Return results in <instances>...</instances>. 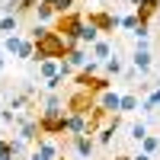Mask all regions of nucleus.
<instances>
[{
  "instance_id": "17",
  "label": "nucleus",
  "mask_w": 160,
  "mask_h": 160,
  "mask_svg": "<svg viewBox=\"0 0 160 160\" xmlns=\"http://www.w3.org/2000/svg\"><path fill=\"white\" fill-rule=\"evenodd\" d=\"M61 74V61H38V77L42 80H51Z\"/></svg>"
},
{
  "instance_id": "7",
  "label": "nucleus",
  "mask_w": 160,
  "mask_h": 160,
  "mask_svg": "<svg viewBox=\"0 0 160 160\" xmlns=\"http://www.w3.org/2000/svg\"><path fill=\"white\" fill-rule=\"evenodd\" d=\"M32 157H35V160H58V157H64V154H61V144H58L55 138H45V135H42V138L35 141Z\"/></svg>"
},
{
  "instance_id": "22",
  "label": "nucleus",
  "mask_w": 160,
  "mask_h": 160,
  "mask_svg": "<svg viewBox=\"0 0 160 160\" xmlns=\"http://www.w3.org/2000/svg\"><path fill=\"white\" fill-rule=\"evenodd\" d=\"M68 102L61 96V93H48V96H42V109H61V106Z\"/></svg>"
},
{
  "instance_id": "33",
  "label": "nucleus",
  "mask_w": 160,
  "mask_h": 160,
  "mask_svg": "<svg viewBox=\"0 0 160 160\" xmlns=\"http://www.w3.org/2000/svg\"><path fill=\"white\" fill-rule=\"evenodd\" d=\"M128 3H131V7H138V3H141V0H128Z\"/></svg>"
},
{
  "instance_id": "2",
  "label": "nucleus",
  "mask_w": 160,
  "mask_h": 160,
  "mask_svg": "<svg viewBox=\"0 0 160 160\" xmlns=\"http://www.w3.org/2000/svg\"><path fill=\"white\" fill-rule=\"evenodd\" d=\"M83 26H87V16L80 10H71V13H64V16H58L55 22V32L68 38V45H80V32H83Z\"/></svg>"
},
{
  "instance_id": "13",
  "label": "nucleus",
  "mask_w": 160,
  "mask_h": 160,
  "mask_svg": "<svg viewBox=\"0 0 160 160\" xmlns=\"http://www.w3.org/2000/svg\"><path fill=\"white\" fill-rule=\"evenodd\" d=\"M90 58H93V61H99V64H106V61L112 58V42L102 35L96 45H90Z\"/></svg>"
},
{
  "instance_id": "23",
  "label": "nucleus",
  "mask_w": 160,
  "mask_h": 160,
  "mask_svg": "<svg viewBox=\"0 0 160 160\" xmlns=\"http://www.w3.org/2000/svg\"><path fill=\"white\" fill-rule=\"evenodd\" d=\"M141 151H144V154H151V157L160 154V138H157V135H148V138L141 141Z\"/></svg>"
},
{
  "instance_id": "3",
  "label": "nucleus",
  "mask_w": 160,
  "mask_h": 160,
  "mask_svg": "<svg viewBox=\"0 0 160 160\" xmlns=\"http://www.w3.org/2000/svg\"><path fill=\"white\" fill-rule=\"evenodd\" d=\"M68 106L61 109H42L38 112V128H42L45 138H55V135H68Z\"/></svg>"
},
{
  "instance_id": "34",
  "label": "nucleus",
  "mask_w": 160,
  "mask_h": 160,
  "mask_svg": "<svg viewBox=\"0 0 160 160\" xmlns=\"http://www.w3.org/2000/svg\"><path fill=\"white\" fill-rule=\"evenodd\" d=\"M157 26H160V13H157Z\"/></svg>"
},
{
  "instance_id": "36",
  "label": "nucleus",
  "mask_w": 160,
  "mask_h": 160,
  "mask_svg": "<svg viewBox=\"0 0 160 160\" xmlns=\"http://www.w3.org/2000/svg\"><path fill=\"white\" fill-rule=\"evenodd\" d=\"M0 109H3V102H0Z\"/></svg>"
},
{
  "instance_id": "28",
  "label": "nucleus",
  "mask_w": 160,
  "mask_h": 160,
  "mask_svg": "<svg viewBox=\"0 0 160 160\" xmlns=\"http://www.w3.org/2000/svg\"><path fill=\"white\" fill-rule=\"evenodd\" d=\"M151 35V26L148 22H138V29H135V38H148Z\"/></svg>"
},
{
  "instance_id": "20",
  "label": "nucleus",
  "mask_w": 160,
  "mask_h": 160,
  "mask_svg": "<svg viewBox=\"0 0 160 160\" xmlns=\"http://www.w3.org/2000/svg\"><path fill=\"white\" fill-rule=\"evenodd\" d=\"M138 109H141L138 93H122V112H138Z\"/></svg>"
},
{
  "instance_id": "32",
  "label": "nucleus",
  "mask_w": 160,
  "mask_h": 160,
  "mask_svg": "<svg viewBox=\"0 0 160 160\" xmlns=\"http://www.w3.org/2000/svg\"><path fill=\"white\" fill-rule=\"evenodd\" d=\"M112 160H131V157H128V154H115Z\"/></svg>"
},
{
  "instance_id": "16",
  "label": "nucleus",
  "mask_w": 160,
  "mask_h": 160,
  "mask_svg": "<svg viewBox=\"0 0 160 160\" xmlns=\"http://www.w3.org/2000/svg\"><path fill=\"white\" fill-rule=\"evenodd\" d=\"M0 45H3L7 55L16 58V55H19V45H22V35H19V32H10V35H3V42H0Z\"/></svg>"
},
{
  "instance_id": "38",
  "label": "nucleus",
  "mask_w": 160,
  "mask_h": 160,
  "mask_svg": "<svg viewBox=\"0 0 160 160\" xmlns=\"http://www.w3.org/2000/svg\"><path fill=\"white\" fill-rule=\"evenodd\" d=\"M0 125H3V122H0Z\"/></svg>"
},
{
  "instance_id": "25",
  "label": "nucleus",
  "mask_w": 160,
  "mask_h": 160,
  "mask_svg": "<svg viewBox=\"0 0 160 160\" xmlns=\"http://www.w3.org/2000/svg\"><path fill=\"white\" fill-rule=\"evenodd\" d=\"M151 135V131H148V125H144V122H135V125H131V141H144V138H148Z\"/></svg>"
},
{
  "instance_id": "6",
  "label": "nucleus",
  "mask_w": 160,
  "mask_h": 160,
  "mask_svg": "<svg viewBox=\"0 0 160 160\" xmlns=\"http://www.w3.org/2000/svg\"><path fill=\"white\" fill-rule=\"evenodd\" d=\"M87 22L96 26V29L106 35V32H112V29L122 26V16H115V13H109V10H90L87 13Z\"/></svg>"
},
{
  "instance_id": "12",
  "label": "nucleus",
  "mask_w": 160,
  "mask_h": 160,
  "mask_svg": "<svg viewBox=\"0 0 160 160\" xmlns=\"http://www.w3.org/2000/svg\"><path fill=\"white\" fill-rule=\"evenodd\" d=\"M64 64H71L74 71H83L87 64H90V48H80V45H74V48L68 51V58H64Z\"/></svg>"
},
{
  "instance_id": "30",
  "label": "nucleus",
  "mask_w": 160,
  "mask_h": 160,
  "mask_svg": "<svg viewBox=\"0 0 160 160\" xmlns=\"http://www.w3.org/2000/svg\"><path fill=\"white\" fill-rule=\"evenodd\" d=\"M3 64H7V51H3V45H0V71H3Z\"/></svg>"
},
{
  "instance_id": "8",
  "label": "nucleus",
  "mask_w": 160,
  "mask_h": 160,
  "mask_svg": "<svg viewBox=\"0 0 160 160\" xmlns=\"http://www.w3.org/2000/svg\"><path fill=\"white\" fill-rule=\"evenodd\" d=\"M16 138H19V141H26V144L38 141V138H42V128H38V118H22V122H19V128H16Z\"/></svg>"
},
{
  "instance_id": "10",
  "label": "nucleus",
  "mask_w": 160,
  "mask_h": 160,
  "mask_svg": "<svg viewBox=\"0 0 160 160\" xmlns=\"http://www.w3.org/2000/svg\"><path fill=\"white\" fill-rule=\"evenodd\" d=\"M131 68H135L138 74H151V68H154L151 48H135V55H131Z\"/></svg>"
},
{
  "instance_id": "15",
  "label": "nucleus",
  "mask_w": 160,
  "mask_h": 160,
  "mask_svg": "<svg viewBox=\"0 0 160 160\" xmlns=\"http://www.w3.org/2000/svg\"><path fill=\"white\" fill-rule=\"evenodd\" d=\"M154 109H160V80L154 83V90H151L148 96H144V102H141V112H144V115H151Z\"/></svg>"
},
{
  "instance_id": "5",
  "label": "nucleus",
  "mask_w": 160,
  "mask_h": 160,
  "mask_svg": "<svg viewBox=\"0 0 160 160\" xmlns=\"http://www.w3.org/2000/svg\"><path fill=\"white\" fill-rule=\"evenodd\" d=\"M64 106H68V112L71 115H90L93 109H96V93H90V90H74L71 93V96H68V102H64Z\"/></svg>"
},
{
  "instance_id": "18",
  "label": "nucleus",
  "mask_w": 160,
  "mask_h": 160,
  "mask_svg": "<svg viewBox=\"0 0 160 160\" xmlns=\"http://www.w3.org/2000/svg\"><path fill=\"white\" fill-rule=\"evenodd\" d=\"M102 68H106V77H118V74H125V61L118 58V55H112Z\"/></svg>"
},
{
  "instance_id": "27",
  "label": "nucleus",
  "mask_w": 160,
  "mask_h": 160,
  "mask_svg": "<svg viewBox=\"0 0 160 160\" xmlns=\"http://www.w3.org/2000/svg\"><path fill=\"white\" fill-rule=\"evenodd\" d=\"M138 22H141V19L135 16V13H128V16H122V29H128V32H135V29H138Z\"/></svg>"
},
{
  "instance_id": "31",
  "label": "nucleus",
  "mask_w": 160,
  "mask_h": 160,
  "mask_svg": "<svg viewBox=\"0 0 160 160\" xmlns=\"http://www.w3.org/2000/svg\"><path fill=\"white\" fill-rule=\"evenodd\" d=\"M3 151H10V141H7V138H0V154H3Z\"/></svg>"
},
{
  "instance_id": "1",
  "label": "nucleus",
  "mask_w": 160,
  "mask_h": 160,
  "mask_svg": "<svg viewBox=\"0 0 160 160\" xmlns=\"http://www.w3.org/2000/svg\"><path fill=\"white\" fill-rule=\"evenodd\" d=\"M32 42H35V58L38 61H64L68 51H71L68 38L58 35L55 29H45L42 22L32 26Z\"/></svg>"
},
{
  "instance_id": "14",
  "label": "nucleus",
  "mask_w": 160,
  "mask_h": 160,
  "mask_svg": "<svg viewBox=\"0 0 160 160\" xmlns=\"http://www.w3.org/2000/svg\"><path fill=\"white\" fill-rule=\"evenodd\" d=\"M157 13H160V0H141V3L135 7V16H138L141 22H151Z\"/></svg>"
},
{
  "instance_id": "21",
  "label": "nucleus",
  "mask_w": 160,
  "mask_h": 160,
  "mask_svg": "<svg viewBox=\"0 0 160 160\" xmlns=\"http://www.w3.org/2000/svg\"><path fill=\"white\" fill-rule=\"evenodd\" d=\"M16 58H19V61H35V42H32V38H22Z\"/></svg>"
},
{
  "instance_id": "4",
  "label": "nucleus",
  "mask_w": 160,
  "mask_h": 160,
  "mask_svg": "<svg viewBox=\"0 0 160 160\" xmlns=\"http://www.w3.org/2000/svg\"><path fill=\"white\" fill-rule=\"evenodd\" d=\"M118 125H122V115L118 112H106V109H93L90 112V128H87V135H106V131H118Z\"/></svg>"
},
{
  "instance_id": "24",
  "label": "nucleus",
  "mask_w": 160,
  "mask_h": 160,
  "mask_svg": "<svg viewBox=\"0 0 160 160\" xmlns=\"http://www.w3.org/2000/svg\"><path fill=\"white\" fill-rule=\"evenodd\" d=\"M32 13H35V19H38V22H48L51 16H55V10H51V3H38V7L32 10Z\"/></svg>"
},
{
  "instance_id": "11",
  "label": "nucleus",
  "mask_w": 160,
  "mask_h": 160,
  "mask_svg": "<svg viewBox=\"0 0 160 160\" xmlns=\"http://www.w3.org/2000/svg\"><path fill=\"white\" fill-rule=\"evenodd\" d=\"M71 148H74L77 157H93V151H96V138H93V135H77V138H71Z\"/></svg>"
},
{
  "instance_id": "35",
  "label": "nucleus",
  "mask_w": 160,
  "mask_h": 160,
  "mask_svg": "<svg viewBox=\"0 0 160 160\" xmlns=\"http://www.w3.org/2000/svg\"><path fill=\"white\" fill-rule=\"evenodd\" d=\"M58 160H68V157H58Z\"/></svg>"
},
{
  "instance_id": "26",
  "label": "nucleus",
  "mask_w": 160,
  "mask_h": 160,
  "mask_svg": "<svg viewBox=\"0 0 160 160\" xmlns=\"http://www.w3.org/2000/svg\"><path fill=\"white\" fill-rule=\"evenodd\" d=\"M10 154H13V160L26 157V141H19V138H10Z\"/></svg>"
},
{
  "instance_id": "29",
  "label": "nucleus",
  "mask_w": 160,
  "mask_h": 160,
  "mask_svg": "<svg viewBox=\"0 0 160 160\" xmlns=\"http://www.w3.org/2000/svg\"><path fill=\"white\" fill-rule=\"evenodd\" d=\"M131 160H154V157H151V154H144V151H138V154L131 157Z\"/></svg>"
},
{
  "instance_id": "9",
  "label": "nucleus",
  "mask_w": 160,
  "mask_h": 160,
  "mask_svg": "<svg viewBox=\"0 0 160 160\" xmlns=\"http://www.w3.org/2000/svg\"><path fill=\"white\" fill-rule=\"evenodd\" d=\"M96 106H99V109H106V112H118V115H122V93L106 90V93H99V96H96Z\"/></svg>"
},
{
  "instance_id": "19",
  "label": "nucleus",
  "mask_w": 160,
  "mask_h": 160,
  "mask_svg": "<svg viewBox=\"0 0 160 160\" xmlns=\"http://www.w3.org/2000/svg\"><path fill=\"white\" fill-rule=\"evenodd\" d=\"M0 32L10 35V32H19V16L10 13V16H0Z\"/></svg>"
},
{
  "instance_id": "37",
  "label": "nucleus",
  "mask_w": 160,
  "mask_h": 160,
  "mask_svg": "<svg viewBox=\"0 0 160 160\" xmlns=\"http://www.w3.org/2000/svg\"><path fill=\"white\" fill-rule=\"evenodd\" d=\"M29 160H35V157H29Z\"/></svg>"
}]
</instances>
